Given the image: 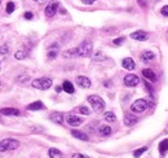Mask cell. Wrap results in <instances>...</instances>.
Listing matches in <instances>:
<instances>
[{"label": "cell", "mask_w": 168, "mask_h": 158, "mask_svg": "<svg viewBox=\"0 0 168 158\" xmlns=\"http://www.w3.org/2000/svg\"><path fill=\"white\" fill-rule=\"evenodd\" d=\"M88 102H89L92 105V108L96 113H102L105 110V106H106V104L105 101L100 97V96H97V95H91V96H88Z\"/></svg>", "instance_id": "cell-1"}, {"label": "cell", "mask_w": 168, "mask_h": 158, "mask_svg": "<svg viewBox=\"0 0 168 158\" xmlns=\"http://www.w3.org/2000/svg\"><path fill=\"white\" fill-rule=\"evenodd\" d=\"M52 79L50 78H38V79H34L32 81V87L34 88H36V90H41V91H46L48 88H50L52 87Z\"/></svg>", "instance_id": "cell-2"}, {"label": "cell", "mask_w": 168, "mask_h": 158, "mask_svg": "<svg viewBox=\"0 0 168 158\" xmlns=\"http://www.w3.org/2000/svg\"><path fill=\"white\" fill-rule=\"evenodd\" d=\"M20 146V141L16 139H4L0 141V152H8L14 151Z\"/></svg>", "instance_id": "cell-3"}, {"label": "cell", "mask_w": 168, "mask_h": 158, "mask_svg": "<svg viewBox=\"0 0 168 158\" xmlns=\"http://www.w3.org/2000/svg\"><path fill=\"white\" fill-rule=\"evenodd\" d=\"M76 49H78V56H80V57H88V56H91V53H92L93 46H92L91 42L85 40V42L80 43V46H79Z\"/></svg>", "instance_id": "cell-4"}, {"label": "cell", "mask_w": 168, "mask_h": 158, "mask_svg": "<svg viewBox=\"0 0 168 158\" xmlns=\"http://www.w3.org/2000/svg\"><path fill=\"white\" fill-rule=\"evenodd\" d=\"M149 108V104L144 99H138L131 105V110L133 113H142Z\"/></svg>", "instance_id": "cell-5"}, {"label": "cell", "mask_w": 168, "mask_h": 158, "mask_svg": "<svg viewBox=\"0 0 168 158\" xmlns=\"http://www.w3.org/2000/svg\"><path fill=\"white\" fill-rule=\"evenodd\" d=\"M66 122H67V125L69 126H71V127H78V126H80L83 123V119L80 117H76L74 116V114H69V116L66 117Z\"/></svg>", "instance_id": "cell-6"}, {"label": "cell", "mask_w": 168, "mask_h": 158, "mask_svg": "<svg viewBox=\"0 0 168 158\" xmlns=\"http://www.w3.org/2000/svg\"><path fill=\"white\" fill-rule=\"evenodd\" d=\"M138 83H140V79H138V77L135 75V74H128V75H126V78H124V84H126L127 87H136Z\"/></svg>", "instance_id": "cell-7"}, {"label": "cell", "mask_w": 168, "mask_h": 158, "mask_svg": "<svg viewBox=\"0 0 168 158\" xmlns=\"http://www.w3.org/2000/svg\"><path fill=\"white\" fill-rule=\"evenodd\" d=\"M58 11V2H50L47 8H46V16L47 17H53Z\"/></svg>", "instance_id": "cell-8"}, {"label": "cell", "mask_w": 168, "mask_h": 158, "mask_svg": "<svg viewBox=\"0 0 168 158\" xmlns=\"http://www.w3.org/2000/svg\"><path fill=\"white\" fill-rule=\"evenodd\" d=\"M131 38L135 39V40H138V42H144L149 38V34L145 32V31H135L131 34Z\"/></svg>", "instance_id": "cell-9"}, {"label": "cell", "mask_w": 168, "mask_h": 158, "mask_svg": "<svg viewBox=\"0 0 168 158\" xmlns=\"http://www.w3.org/2000/svg\"><path fill=\"white\" fill-rule=\"evenodd\" d=\"M76 83L80 86V87H83V88H89V87L92 86V83H91V81L88 79L87 77H76Z\"/></svg>", "instance_id": "cell-10"}, {"label": "cell", "mask_w": 168, "mask_h": 158, "mask_svg": "<svg viewBox=\"0 0 168 158\" xmlns=\"http://www.w3.org/2000/svg\"><path fill=\"white\" fill-rule=\"evenodd\" d=\"M138 122V118L135 114H126L124 116V125L126 126H133Z\"/></svg>", "instance_id": "cell-11"}, {"label": "cell", "mask_w": 168, "mask_h": 158, "mask_svg": "<svg viewBox=\"0 0 168 158\" xmlns=\"http://www.w3.org/2000/svg\"><path fill=\"white\" fill-rule=\"evenodd\" d=\"M122 66L127 69V70H133L136 67V64H135V61L133 58H131V57H126L124 60L122 61Z\"/></svg>", "instance_id": "cell-12"}, {"label": "cell", "mask_w": 168, "mask_h": 158, "mask_svg": "<svg viewBox=\"0 0 168 158\" xmlns=\"http://www.w3.org/2000/svg\"><path fill=\"white\" fill-rule=\"evenodd\" d=\"M0 113L3 114V116H21V111L18 109H14V108H4L0 110Z\"/></svg>", "instance_id": "cell-13"}, {"label": "cell", "mask_w": 168, "mask_h": 158, "mask_svg": "<svg viewBox=\"0 0 168 158\" xmlns=\"http://www.w3.org/2000/svg\"><path fill=\"white\" fill-rule=\"evenodd\" d=\"M49 119L53 122V123H56V125H62V122H64V114H61V113H52Z\"/></svg>", "instance_id": "cell-14"}, {"label": "cell", "mask_w": 168, "mask_h": 158, "mask_svg": "<svg viewBox=\"0 0 168 158\" xmlns=\"http://www.w3.org/2000/svg\"><path fill=\"white\" fill-rule=\"evenodd\" d=\"M142 75L146 79H149L150 82H155L156 81V77H155V74H154V72H153L151 69H144L142 70Z\"/></svg>", "instance_id": "cell-15"}, {"label": "cell", "mask_w": 168, "mask_h": 158, "mask_svg": "<svg viewBox=\"0 0 168 158\" xmlns=\"http://www.w3.org/2000/svg\"><path fill=\"white\" fill-rule=\"evenodd\" d=\"M155 58V55L154 52H150V51H145L142 55H141V60L144 61V62H150V61H153Z\"/></svg>", "instance_id": "cell-16"}, {"label": "cell", "mask_w": 168, "mask_h": 158, "mask_svg": "<svg viewBox=\"0 0 168 158\" xmlns=\"http://www.w3.org/2000/svg\"><path fill=\"white\" fill-rule=\"evenodd\" d=\"M71 135H73L75 139L83 140V141H88V140H89L88 135H85L84 132H80V131H76V130H73V131H71Z\"/></svg>", "instance_id": "cell-17"}, {"label": "cell", "mask_w": 168, "mask_h": 158, "mask_svg": "<svg viewBox=\"0 0 168 158\" xmlns=\"http://www.w3.org/2000/svg\"><path fill=\"white\" fill-rule=\"evenodd\" d=\"M98 132H100V135H102V136H109V135H111L113 130H111L110 126L103 125V126H101V127L98 128Z\"/></svg>", "instance_id": "cell-18"}, {"label": "cell", "mask_w": 168, "mask_h": 158, "mask_svg": "<svg viewBox=\"0 0 168 158\" xmlns=\"http://www.w3.org/2000/svg\"><path fill=\"white\" fill-rule=\"evenodd\" d=\"M62 90H64L66 93H70V95L74 93V91H75L73 83H70L69 81H65V82H64V84H62Z\"/></svg>", "instance_id": "cell-19"}, {"label": "cell", "mask_w": 168, "mask_h": 158, "mask_svg": "<svg viewBox=\"0 0 168 158\" xmlns=\"http://www.w3.org/2000/svg\"><path fill=\"white\" fill-rule=\"evenodd\" d=\"M40 109H44V105L41 101H35L27 105V110H40Z\"/></svg>", "instance_id": "cell-20"}, {"label": "cell", "mask_w": 168, "mask_h": 158, "mask_svg": "<svg viewBox=\"0 0 168 158\" xmlns=\"http://www.w3.org/2000/svg\"><path fill=\"white\" fill-rule=\"evenodd\" d=\"M48 154H49L50 158H64L62 153H61L58 149H56V148H50L49 152H48Z\"/></svg>", "instance_id": "cell-21"}, {"label": "cell", "mask_w": 168, "mask_h": 158, "mask_svg": "<svg viewBox=\"0 0 168 158\" xmlns=\"http://www.w3.org/2000/svg\"><path fill=\"white\" fill-rule=\"evenodd\" d=\"M159 152H161V154H166L168 152V139L161 141V144H159Z\"/></svg>", "instance_id": "cell-22"}, {"label": "cell", "mask_w": 168, "mask_h": 158, "mask_svg": "<svg viewBox=\"0 0 168 158\" xmlns=\"http://www.w3.org/2000/svg\"><path fill=\"white\" fill-rule=\"evenodd\" d=\"M105 60H106V56L102 53L101 51L94 52V55H93V61H96V62H100V61H105Z\"/></svg>", "instance_id": "cell-23"}, {"label": "cell", "mask_w": 168, "mask_h": 158, "mask_svg": "<svg viewBox=\"0 0 168 158\" xmlns=\"http://www.w3.org/2000/svg\"><path fill=\"white\" fill-rule=\"evenodd\" d=\"M105 119H106V122H109V123H113V122L117 121V117L113 111H108V113H105Z\"/></svg>", "instance_id": "cell-24"}, {"label": "cell", "mask_w": 168, "mask_h": 158, "mask_svg": "<svg viewBox=\"0 0 168 158\" xmlns=\"http://www.w3.org/2000/svg\"><path fill=\"white\" fill-rule=\"evenodd\" d=\"M78 56V49L76 48H73V49H69L66 52H64V57L69 58V57H75Z\"/></svg>", "instance_id": "cell-25"}, {"label": "cell", "mask_w": 168, "mask_h": 158, "mask_svg": "<svg viewBox=\"0 0 168 158\" xmlns=\"http://www.w3.org/2000/svg\"><path fill=\"white\" fill-rule=\"evenodd\" d=\"M146 151H147V148H146V146H144V148H140V149H137V151H135L133 156H135L136 158H138V157H141V154L145 153Z\"/></svg>", "instance_id": "cell-26"}, {"label": "cell", "mask_w": 168, "mask_h": 158, "mask_svg": "<svg viewBox=\"0 0 168 158\" xmlns=\"http://www.w3.org/2000/svg\"><path fill=\"white\" fill-rule=\"evenodd\" d=\"M14 57H16L17 60H23V58L26 57V52H23V51H17L16 53H14Z\"/></svg>", "instance_id": "cell-27"}, {"label": "cell", "mask_w": 168, "mask_h": 158, "mask_svg": "<svg viewBox=\"0 0 168 158\" xmlns=\"http://www.w3.org/2000/svg\"><path fill=\"white\" fill-rule=\"evenodd\" d=\"M0 53L4 55V56H7L8 53H9V47H8L7 44H4V46H0Z\"/></svg>", "instance_id": "cell-28"}, {"label": "cell", "mask_w": 168, "mask_h": 158, "mask_svg": "<svg viewBox=\"0 0 168 158\" xmlns=\"http://www.w3.org/2000/svg\"><path fill=\"white\" fill-rule=\"evenodd\" d=\"M18 83H21V82H27V81H30V77L29 75H20V77H17V79H16Z\"/></svg>", "instance_id": "cell-29"}, {"label": "cell", "mask_w": 168, "mask_h": 158, "mask_svg": "<svg viewBox=\"0 0 168 158\" xmlns=\"http://www.w3.org/2000/svg\"><path fill=\"white\" fill-rule=\"evenodd\" d=\"M124 40H126V38H123V37H122V38H117L113 43H114V46H122L123 43H124Z\"/></svg>", "instance_id": "cell-30"}, {"label": "cell", "mask_w": 168, "mask_h": 158, "mask_svg": "<svg viewBox=\"0 0 168 158\" xmlns=\"http://www.w3.org/2000/svg\"><path fill=\"white\" fill-rule=\"evenodd\" d=\"M13 11H14V3L9 2L7 4V13H12Z\"/></svg>", "instance_id": "cell-31"}, {"label": "cell", "mask_w": 168, "mask_h": 158, "mask_svg": "<svg viewBox=\"0 0 168 158\" xmlns=\"http://www.w3.org/2000/svg\"><path fill=\"white\" fill-rule=\"evenodd\" d=\"M79 111H80L82 114H84V116H88V114H89V109H88L87 106H80L79 108Z\"/></svg>", "instance_id": "cell-32"}, {"label": "cell", "mask_w": 168, "mask_h": 158, "mask_svg": "<svg viewBox=\"0 0 168 158\" xmlns=\"http://www.w3.org/2000/svg\"><path fill=\"white\" fill-rule=\"evenodd\" d=\"M161 13L163 14V16H166V17H168V5H164L162 9H161Z\"/></svg>", "instance_id": "cell-33"}, {"label": "cell", "mask_w": 168, "mask_h": 158, "mask_svg": "<svg viewBox=\"0 0 168 158\" xmlns=\"http://www.w3.org/2000/svg\"><path fill=\"white\" fill-rule=\"evenodd\" d=\"M57 56V51H49L48 52V57L49 58H55Z\"/></svg>", "instance_id": "cell-34"}, {"label": "cell", "mask_w": 168, "mask_h": 158, "mask_svg": "<svg viewBox=\"0 0 168 158\" xmlns=\"http://www.w3.org/2000/svg\"><path fill=\"white\" fill-rule=\"evenodd\" d=\"M71 158H88L87 156H84V154H79V153H75V154H73V157Z\"/></svg>", "instance_id": "cell-35"}, {"label": "cell", "mask_w": 168, "mask_h": 158, "mask_svg": "<svg viewBox=\"0 0 168 158\" xmlns=\"http://www.w3.org/2000/svg\"><path fill=\"white\" fill-rule=\"evenodd\" d=\"M96 2V0H82V3L83 4H87V5H91V4H93Z\"/></svg>", "instance_id": "cell-36"}, {"label": "cell", "mask_w": 168, "mask_h": 158, "mask_svg": "<svg viewBox=\"0 0 168 158\" xmlns=\"http://www.w3.org/2000/svg\"><path fill=\"white\" fill-rule=\"evenodd\" d=\"M25 18H26V20H31V18H32V13H31V12H26V13H25Z\"/></svg>", "instance_id": "cell-37"}, {"label": "cell", "mask_w": 168, "mask_h": 158, "mask_svg": "<svg viewBox=\"0 0 168 158\" xmlns=\"http://www.w3.org/2000/svg\"><path fill=\"white\" fill-rule=\"evenodd\" d=\"M145 84H146V88L149 90V92H150V93H153V88H151V86H150L149 83H145Z\"/></svg>", "instance_id": "cell-38"}, {"label": "cell", "mask_w": 168, "mask_h": 158, "mask_svg": "<svg viewBox=\"0 0 168 158\" xmlns=\"http://www.w3.org/2000/svg\"><path fill=\"white\" fill-rule=\"evenodd\" d=\"M35 2H36V3H40V4H41V3H46L47 0H35Z\"/></svg>", "instance_id": "cell-39"}, {"label": "cell", "mask_w": 168, "mask_h": 158, "mask_svg": "<svg viewBox=\"0 0 168 158\" xmlns=\"http://www.w3.org/2000/svg\"><path fill=\"white\" fill-rule=\"evenodd\" d=\"M61 90H62V88H61V87H56V91H57V92H60Z\"/></svg>", "instance_id": "cell-40"}]
</instances>
